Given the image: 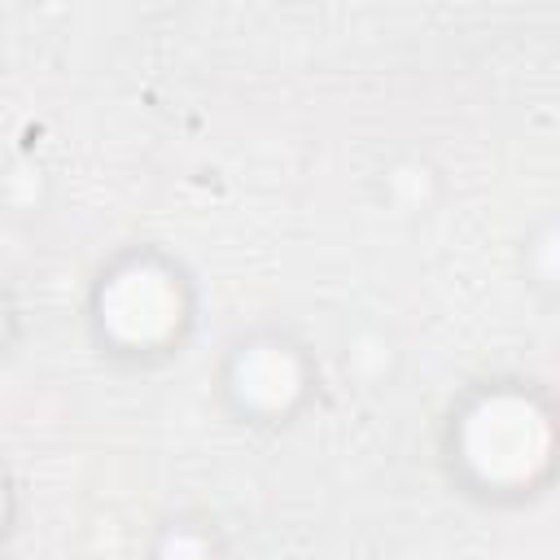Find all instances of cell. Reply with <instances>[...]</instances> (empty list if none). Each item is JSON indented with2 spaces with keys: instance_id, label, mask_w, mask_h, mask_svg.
Wrapping results in <instances>:
<instances>
[{
  "instance_id": "1",
  "label": "cell",
  "mask_w": 560,
  "mask_h": 560,
  "mask_svg": "<svg viewBox=\"0 0 560 560\" xmlns=\"http://www.w3.org/2000/svg\"><path fill=\"white\" fill-rule=\"evenodd\" d=\"M547 416L521 394H494L464 420V459L477 468V477L499 486L529 481L547 464Z\"/></svg>"
},
{
  "instance_id": "2",
  "label": "cell",
  "mask_w": 560,
  "mask_h": 560,
  "mask_svg": "<svg viewBox=\"0 0 560 560\" xmlns=\"http://www.w3.org/2000/svg\"><path fill=\"white\" fill-rule=\"evenodd\" d=\"M101 319L127 346L162 341L179 324V289L162 267H149V262L127 267L105 284Z\"/></svg>"
},
{
  "instance_id": "3",
  "label": "cell",
  "mask_w": 560,
  "mask_h": 560,
  "mask_svg": "<svg viewBox=\"0 0 560 560\" xmlns=\"http://www.w3.org/2000/svg\"><path fill=\"white\" fill-rule=\"evenodd\" d=\"M298 363L289 350L280 346H254L249 354H241L236 363V389L241 398H249L254 407H284L298 394Z\"/></svg>"
},
{
  "instance_id": "4",
  "label": "cell",
  "mask_w": 560,
  "mask_h": 560,
  "mask_svg": "<svg viewBox=\"0 0 560 560\" xmlns=\"http://www.w3.org/2000/svg\"><path fill=\"white\" fill-rule=\"evenodd\" d=\"M0 516H4V494H0Z\"/></svg>"
}]
</instances>
